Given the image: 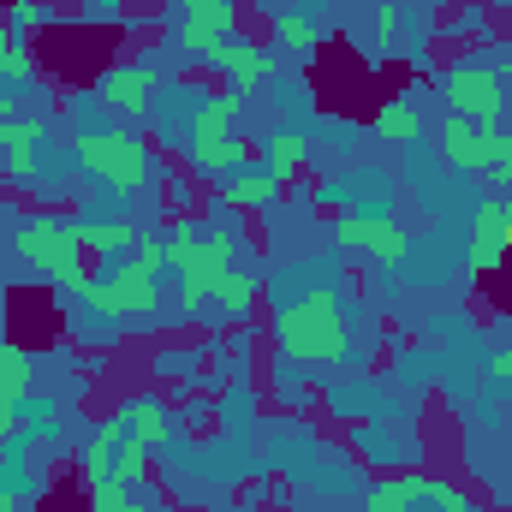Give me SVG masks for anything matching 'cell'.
Segmentation results:
<instances>
[{"label": "cell", "mask_w": 512, "mask_h": 512, "mask_svg": "<svg viewBox=\"0 0 512 512\" xmlns=\"http://www.w3.org/2000/svg\"><path fill=\"white\" fill-rule=\"evenodd\" d=\"M274 352L286 364H340L346 358V310L328 286H304L274 310Z\"/></svg>", "instance_id": "obj_1"}, {"label": "cell", "mask_w": 512, "mask_h": 512, "mask_svg": "<svg viewBox=\"0 0 512 512\" xmlns=\"http://www.w3.org/2000/svg\"><path fill=\"white\" fill-rule=\"evenodd\" d=\"M161 245H167V268L179 274V304L203 310L215 298V280L239 256V233L233 227H209V221H173L161 233Z\"/></svg>", "instance_id": "obj_2"}, {"label": "cell", "mask_w": 512, "mask_h": 512, "mask_svg": "<svg viewBox=\"0 0 512 512\" xmlns=\"http://www.w3.org/2000/svg\"><path fill=\"white\" fill-rule=\"evenodd\" d=\"M12 251L24 256L60 298H84V286H90V251L78 239V221H66V215H30L12 233Z\"/></svg>", "instance_id": "obj_3"}, {"label": "cell", "mask_w": 512, "mask_h": 512, "mask_svg": "<svg viewBox=\"0 0 512 512\" xmlns=\"http://www.w3.org/2000/svg\"><path fill=\"white\" fill-rule=\"evenodd\" d=\"M72 161L96 179V185H108V191H143L149 179H155V155H149V143L126 126H90L72 137Z\"/></svg>", "instance_id": "obj_4"}, {"label": "cell", "mask_w": 512, "mask_h": 512, "mask_svg": "<svg viewBox=\"0 0 512 512\" xmlns=\"http://www.w3.org/2000/svg\"><path fill=\"white\" fill-rule=\"evenodd\" d=\"M185 155L203 179H233L245 167V143H239V90H209L191 108L185 126Z\"/></svg>", "instance_id": "obj_5"}, {"label": "cell", "mask_w": 512, "mask_h": 512, "mask_svg": "<svg viewBox=\"0 0 512 512\" xmlns=\"http://www.w3.org/2000/svg\"><path fill=\"white\" fill-rule=\"evenodd\" d=\"M84 304H90L96 316H108V322H143V316H155V310H161L155 268H143L137 256L114 262V274H102V280L84 286Z\"/></svg>", "instance_id": "obj_6"}, {"label": "cell", "mask_w": 512, "mask_h": 512, "mask_svg": "<svg viewBox=\"0 0 512 512\" xmlns=\"http://www.w3.org/2000/svg\"><path fill=\"white\" fill-rule=\"evenodd\" d=\"M441 96L453 102V114H465V120H477V126H501V114H507V78L495 72V66H447L441 72Z\"/></svg>", "instance_id": "obj_7"}, {"label": "cell", "mask_w": 512, "mask_h": 512, "mask_svg": "<svg viewBox=\"0 0 512 512\" xmlns=\"http://www.w3.org/2000/svg\"><path fill=\"white\" fill-rule=\"evenodd\" d=\"M334 245L340 251H364V256H376V262H387V268H399L411 256V233L393 215L370 209V215H340L334 221Z\"/></svg>", "instance_id": "obj_8"}, {"label": "cell", "mask_w": 512, "mask_h": 512, "mask_svg": "<svg viewBox=\"0 0 512 512\" xmlns=\"http://www.w3.org/2000/svg\"><path fill=\"white\" fill-rule=\"evenodd\" d=\"M209 72H221L227 78V90H256V84H268L280 66H274V48H256V42H245V36H227V42H215L209 48V60H203Z\"/></svg>", "instance_id": "obj_9"}, {"label": "cell", "mask_w": 512, "mask_h": 512, "mask_svg": "<svg viewBox=\"0 0 512 512\" xmlns=\"http://www.w3.org/2000/svg\"><path fill=\"white\" fill-rule=\"evenodd\" d=\"M507 191H495V197H483L477 203V215H471V274H495L501 262H507Z\"/></svg>", "instance_id": "obj_10"}, {"label": "cell", "mask_w": 512, "mask_h": 512, "mask_svg": "<svg viewBox=\"0 0 512 512\" xmlns=\"http://www.w3.org/2000/svg\"><path fill=\"white\" fill-rule=\"evenodd\" d=\"M96 96L102 102H114L120 114L131 120H149V108H155V66H108L102 78H96Z\"/></svg>", "instance_id": "obj_11"}, {"label": "cell", "mask_w": 512, "mask_h": 512, "mask_svg": "<svg viewBox=\"0 0 512 512\" xmlns=\"http://www.w3.org/2000/svg\"><path fill=\"white\" fill-rule=\"evenodd\" d=\"M120 417H126V435L131 441H143L149 453H161V447H173L179 441V417H173V405H161V399H126L120 405Z\"/></svg>", "instance_id": "obj_12"}, {"label": "cell", "mask_w": 512, "mask_h": 512, "mask_svg": "<svg viewBox=\"0 0 512 512\" xmlns=\"http://www.w3.org/2000/svg\"><path fill=\"white\" fill-rule=\"evenodd\" d=\"M42 137H48V120L42 114H24L12 137L0 143V173H6V185H30L36 179V149H42Z\"/></svg>", "instance_id": "obj_13"}, {"label": "cell", "mask_w": 512, "mask_h": 512, "mask_svg": "<svg viewBox=\"0 0 512 512\" xmlns=\"http://www.w3.org/2000/svg\"><path fill=\"white\" fill-rule=\"evenodd\" d=\"M441 155L459 167V173H489V126L465 120V114H447L441 126Z\"/></svg>", "instance_id": "obj_14"}, {"label": "cell", "mask_w": 512, "mask_h": 512, "mask_svg": "<svg viewBox=\"0 0 512 512\" xmlns=\"http://www.w3.org/2000/svg\"><path fill=\"white\" fill-rule=\"evenodd\" d=\"M30 387H36V352L18 346V340H0V405H18L24 411Z\"/></svg>", "instance_id": "obj_15"}, {"label": "cell", "mask_w": 512, "mask_h": 512, "mask_svg": "<svg viewBox=\"0 0 512 512\" xmlns=\"http://www.w3.org/2000/svg\"><path fill=\"white\" fill-rule=\"evenodd\" d=\"M78 239H84V251L90 256H131L137 251V227L131 221H96V215H78Z\"/></svg>", "instance_id": "obj_16"}, {"label": "cell", "mask_w": 512, "mask_h": 512, "mask_svg": "<svg viewBox=\"0 0 512 512\" xmlns=\"http://www.w3.org/2000/svg\"><path fill=\"white\" fill-rule=\"evenodd\" d=\"M280 197H286V185H280V179H268L262 167L233 173V179L221 185V203H227V209H268V203H280Z\"/></svg>", "instance_id": "obj_17"}, {"label": "cell", "mask_w": 512, "mask_h": 512, "mask_svg": "<svg viewBox=\"0 0 512 512\" xmlns=\"http://www.w3.org/2000/svg\"><path fill=\"white\" fill-rule=\"evenodd\" d=\"M423 501V471H399V477H376L370 495H364V512H411Z\"/></svg>", "instance_id": "obj_18"}, {"label": "cell", "mask_w": 512, "mask_h": 512, "mask_svg": "<svg viewBox=\"0 0 512 512\" xmlns=\"http://www.w3.org/2000/svg\"><path fill=\"white\" fill-rule=\"evenodd\" d=\"M298 167H304V131H268L262 137V173L280 179V185H292Z\"/></svg>", "instance_id": "obj_19"}, {"label": "cell", "mask_w": 512, "mask_h": 512, "mask_svg": "<svg viewBox=\"0 0 512 512\" xmlns=\"http://www.w3.org/2000/svg\"><path fill=\"white\" fill-rule=\"evenodd\" d=\"M501 78H507V114L501 126H489V179L495 191H512V60L501 66Z\"/></svg>", "instance_id": "obj_20"}, {"label": "cell", "mask_w": 512, "mask_h": 512, "mask_svg": "<svg viewBox=\"0 0 512 512\" xmlns=\"http://www.w3.org/2000/svg\"><path fill=\"white\" fill-rule=\"evenodd\" d=\"M316 42H322L316 18H304V12H274V48H280V54L310 60V54H316Z\"/></svg>", "instance_id": "obj_21"}, {"label": "cell", "mask_w": 512, "mask_h": 512, "mask_svg": "<svg viewBox=\"0 0 512 512\" xmlns=\"http://www.w3.org/2000/svg\"><path fill=\"white\" fill-rule=\"evenodd\" d=\"M376 137H387V143H417L423 137V114H417V102H405V96H393V102H382L376 108Z\"/></svg>", "instance_id": "obj_22"}, {"label": "cell", "mask_w": 512, "mask_h": 512, "mask_svg": "<svg viewBox=\"0 0 512 512\" xmlns=\"http://www.w3.org/2000/svg\"><path fill=\"white\" fill-rule=\"evenodd\" d=\"M149 459H155V453H149V447H143V441H120V453H114V471H108V483H114V489H131V483H143V477H149Z\"/></svg>", "instance_id": "obj_23"}, {"label": "cell", "mask_w": 512, "mask_h": 512, "mask_svg": "<svg viewBox=\"0 0 512 512\" xmlns=\"http://www.w3.org/2000/svg\"><path fill=\"white\" fill-rule=\"evenodd\" d=\"M209 304H227L233 316H245V310L256 304V274H245V268H227V274L215 280V298H209Z\"/></svg>", "instance_id": "obj_24"}, {"label": "cell", "mask_w": 512, "mask_h": 512, "mask_svg": "<svg viewBox=\"0 0 512 512\" xmlns=\"http://www.w3.org/2000/svg\"><path fill=\"white\" fill-rule=\"evenodd\" d=\"M179 18H197V24H215V30L233 36V24H239V0H179Z\"/></svg>", "instance_id": "obj_25"}, {"label": "cell", "mask_w": 512, "mask_h": 512, "mask_svg": "<svg viewBox=\"0 0 512 512\" xmlns=\"http://www.w3.org/2000/svg\"><path fill=\"white\" fill-rule=\"evenodd\" d=\"M423 501L435 512H471V495H465L453 477H429V471H423Z\"/></svg>", "instance_id": "obj_26"}, {"label": "cell", "mask_w": 512, "mask_h": 512, "mask_svg": "<svg viewBox=\"0 0 512 512\" xmlns=\"http://www.w3.org/2000/svg\"><path fill=\"white\" fill-rule=\"evenodd\" d=\"M84 507H90V512H161V507H143V501H131V489H114V483H96V489H84Z\"/></svg>", "instance_id": "obj_27"}, {"label": "cell", "mask_w": 512, "mask_h": 512, "mask_svg": "<svg viewBox=\"0 0 512 512\" xmlns=\"http://www.w3.org/2000/svg\"><path fill=\"white\" fill-rule=\"evenodd\" d=\"M0 78H6V84H30V78H36V54H30V42H24V36H18V48L6 54Z\"/></svg>", "instance_id": "obj_28"}, {"label": "cell", "mask_w": 512, "mask_h": 512, "mask_svg": "<svg viewBox=\"0 0 512 512\" xmlns=\"http://www.w3.org/2000/svg\"><path fill=\"white\" fill-rule=\"evenodd\" d=\"M48 18H54V12H48L42 0H12V6H6V24H12L18 36H24V30H36V24H48Z\"/></svg>", "instance_id": "obj_29"}, {"label": "cell", "mask_w": 512, "mask_h": 512, "mask_svg": "<svg viewBox=\"0 0 512 512\" xmlns=\"http://www.w3.org/2000/svg\"><path fill=\"white\" fill-rule=\"evenodd\" d=\"M399 30H405L399 6H376V48H393V42H399Z\"/></svg>", "instance_id": "obj_30"}, {"label": "cell", "mask_w": 512, "mask_h": 512, "mask_svg": "<svg viewBox=\"0 0 512 512\" xmlns=\"http://www.w3.org/2000/svg\"><path fill=\"white\" fill-rule=\"evenodd\" d=\"M489 376H495V382H512V340L495 352V358H489Z\"/></svg>", "instance_id": "obj_31"}, {"label": "cell", "mask_w": 512, "mask_h": 512, "mask_svg": "<svg viewBox=\"0 0 512 512\" xmlns=\"http://www.w3.org/2000/svg\"><path fill=\"white\" fill-rule=\"evenodd\" d=\"M18 120H24V114H18V102H12V96H0V143L12 137V126H18Z\"/></svg>", "instance_id": "obj_32"}, {"label": "cell", "mask_w": 512, "mask_h": 512, "mask_svg": "<svg viewBox=\"0 0 512 512\" xmlns=\"http://www.w3.org/2000/svg\"><path fill=\"white\" fill-rule=\"evenodd\" d=\"M12 48H18V30H12V24H6V12H0V66H6V54H12Z\"/></svg>", "instance_id": "obj_33"}, {"label": "cell", "mask_w": 512, "mask_h": 512, "mask_svg": "<svg viewBox=\"0 0 512 512\" xmlns=\"http://www.w3.org/2000/svg\"><path fill=\"white\" fill-rule=\"evenodd\" d=\"M0 512H24V501H18V489H12V483H0Z\"/></svg>", "instance_id": "obj_34"}, {"label": "cell", "mask_w": 512, "mask_h": 512, "mask_svg": "<svg viewBox=\"0 0 512 512\" xmlns=\"http://www.w3.org/2000/svg\"><path fill=\"white\" fill-rule=\"evenodd\" d=\"M6 239H12V227H6V203H0V245H6Z\"/></svg>", "instance_id": "obj_35"}]
</instances>
